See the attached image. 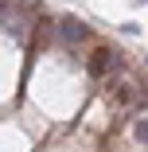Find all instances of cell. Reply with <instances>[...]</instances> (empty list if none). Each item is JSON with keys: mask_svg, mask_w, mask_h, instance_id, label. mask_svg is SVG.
<instances>
[{"mask_svg": "<svg viewBox=\"0 0 148 152\" xmlns=\"http://www.w3.org/2000/svg\"><path fill=\"white\" fill-rule=\"evenodd\" d=\"M109 102H113V109L133 113V109L148 105V94L140 90V82L133 74H117V78H109Z\"/></svg>", "mask_w": 148, "mask_h": 152, "instance_id": "cell-1", "label": "cell"}, {"mask_svg": "<svg viewBox=\"0 0 148 152\" xmlns=\"http://www.w3.org/2000/svg\"><path fill=\"white\" fill-rule=\"evenodd\" d=\"M133 137H136L140 144H148V117H140V121H133Z\"/></svg>", "mask_w": 148, "mask_h": 152, "instance_id": "cell-5", "label": "cell"}, {"mask_svg": "<svg viewBox=\"0 0 148 152\" xmlns=\"http://www.w3.org/2000/svg\"><path fill=\"white\" fill-rule=\"evenodd\" d=\"M0 31L12 35V39H27V31H31V16H27V8L8 4L4 16H0Z\"/></svg>", "mask_w": 148, "mask_h": 152, "instance_id": "cell-2", "label": "cell"}, {"mask_svg": "<svg viewBox=\"0 0 148 152\" xmlns=\"http://www.w3.org/2000/svg\"><path fill=\"white\" fill-rule=\"evenodd\" d=\"M113 66H117V55H113L109 47H98V51L90 55V74H94V78H105Z\"/></svg>", "mask_w": 148, "mask_h": 152, "instance_id": "cell-4", "label": "cell"}, {"mask_svg": "<svg viewBox=\"0 0 148 152\" xmlns=\"http://www.w3.org/2000/svg\"><path fill=\"white\" fill-rule=\"evenodd\" d=\"M4 8H8V0H0V16H4Z\"/></svg>", "mask_w": 148, "mask_h": 152, "instance_id": "cell-6", "label": "cell"}, {"mask_svg": "<svg viewBox=\"0 0 148 152\" xmlns=\"http://www.w3.org/2000/svg\"><path fill=\"white\" fill-rule=\"evenodd\" d=\"M55 35L63 39L66 47H78L82 39H90V27H86L78 16H63V20H58V27H55Z\"/></svg>", "mask_w": 148, "mask_h": 152, "instance_id": "cell-3", "label": "cell"}, {"mask_svg": "<svg viewBox=\"0 0 148 152\" xmlns=\"http://www.w3.org/2000/svg\"><path fill=\"white\" fill-rule=\"evenodd\" d=\"M140 4H144V0H140Z\"/></svg>", "mask_w": 148, "mask_h": 152, "instance_id": "cell-7", "label": "cell"}]
</instances>
